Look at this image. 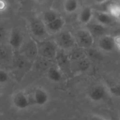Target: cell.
<instances>
[{"instance_id":"6da1fadb","label":"cell","mask_w":120,"mask_h":120,"mask_svg":"<svg viewBox=\"0 0 120 120\" xmlns=\"http://www.w3.org/2000/svg\"><path fill=\"white\" fill-rule=\"evenodd\" d=\"M76 46L82 49H89L95 44V38L89 28L81 27L73 33Z\"/></svg>"},{"instance_id":"7a4b0ae2","label":"cell","mask_w":120,"mask_h":120,"mask_svg":"<svg viewBox=\"0 0 120 120\" xmlns=\"http://www.w3.org/2000/svg\"><path fill=\"white\" fill-rule=\"evenodd\" d=\"M55 42L59 49L65 51H72L76 46V43L73 34L68 30H63L56 34Z\"/></svg>"},{"instance_id":"3957f363","label":"cell","mask_w":120,"mask_h":120,"mask_svg":"<svg viewBox=\"0 0 120 120\" xmlns=\"http://www.w3.org/2000/svg\"><path fill=\"white\" fill-rule=\"evenodd\" d=\"M29 27L32 34L36 39H40L41 41L45 40L49 34L46 25L41 18H34L31 20Z\"/></svg>"},{"instance_id":"277c9868","label":"cell","mask_w":120,"mask_h":120,"mask_svg":"<svg viewBox=\"0 0 120 120\" xmlns=\"http://www.w3.org/2000/svg\"><path fill=\"white\" fill-rule=\"evenodd\" d=\"M97 49L104 53H111L115 50L114 36L105 34L95 39Z\"/></svg>"},{"instance_id":"5b68a950","label":"cell","mask_w":120,"mask_h":120,"mask_svg":"<svg viewBox=\"0 0 120 120\" xmlns=\"http://www.w3.org/2000/svg\"><path fill=\"white\" fill-rule=\"evenodd\" d=\"M39 54H40L44 58L51 59L56 58L58 53V46L56 42H53L48 40L41 41L40 44L38 45Z\"/></svg>"},{"instance_id":"8992f818","label":"cell","mask_w":120,"mask_h":120,"mask_svg":"<svg viewBox=\"0 0 120 120\" xmlns=\"http://www.w3.org/2000/svg\"><path fill=\"white\" fill-rule=\"evenodd\" d=\"M94 15V9L90 6H84L78 11L77 20L81 25L87 26L93 21Z\"/></svg>"},{"instance_id":"52a82bcc","label":"cell","mask_w":120,"mask_h":120,"mask_svg":"<svg viewBox=\"0 0 120 120\" xmlns=\"http://www.w3.org/2000/svg\"><path fill=\"white\" fill-rule=\"evenodd\" d=\"M24 42V37L22 33L17 28H13L8 37V43L12 49H20Z\"/></svg>"},{"instance_id":"ba28073f","label":"cell","mask_w":120,"mask_h":120,"mask_svg":"<svg viewBox=\"0 0 120 120\" xmlns=\"http://www.w3.org/2000/svg\"><path fill=\"white\" fill-rule=\"evenodd\" d=\"M114 19L106 11H97L94 10V21L98 22V24H101V25H103L106 27H109L111 26L113 22Z\"/></svg>"},{"instance_id":"9c48e42d","label":"cell","mask_w":120,"mask_h":120,"mask_svg":"<svg viewBox=\"0 0 120 120\" xmlns=\"http://www.w3.org/2000/svg\"><path fill=\"white\" fill-rule=\"evenodd\" d=\"M89 98L94 102H99L106 98L108 92L105 86L102 85H96L89 91Z\"/></svg>"},{"instance_id":"30bf717a","label":"cell","mask_w":120,"mask_h":120,"mask_svg":"<svg viewBox=\"0 0 120 120\" xmlns=\"http://www.w3.org/2000/svg\"><path fill=\"white\" fill-rule=\"evenodd\" d=\"M14 106L18 109L23 110L27 108L31 104V99L29 96L22 91L18 92L15 94L13 98Z\"/></svg>"},{"instance_id":"8fae6325","label":"cell","mask_w":120,"mask_h":120,"mask_svg":"<svg viewBox=\"0 0 120 120\" xmlns=\"http://www.w3.org/2000/svg\"><path fill=\"white\" fill-rule=\"evenodd\" d=\"M65 25V20L62 15H60L53 21L49 22V24H46V27L49 34L56 35L60 32H61L63 30H64Z\"/></svg>"},{"instance_id":"7c38bea8","label":"cell","mask_w":120,"mask_h":120,"mask_svg":"<svg viewBox=\"0 0 120 120\" xmlns=\"http://www.w3.org/2000/svg\"><path fill=\"white\" fill-rule=\"evenodd\" d=\"M49 99V96L46 90L41 88H37L34 90L33 93L32 101L35 105L39 106H43L47 103Z\"/></svg>"},{"instance_id":"4fadbf2b","label":"cell","mask_w":120,"mask_h":120,"mask_svg":"<svg viewBox=\"0 0 120 120\" xmlns=\"http://www.w3.org/2000/svg\"><path fill=\"white\" fill-rule=\"evenodd\" d=\"M38 54H39L38 45L34 40H31L25 46L24 57L26 59L32 60V59H34Z\"/></svg>"},{"instance_id":"5bb4252c","label":"cell","mask_w":120,"mask_h":120,"mask_svg":"<svg viewBox=\"0 0 120 120\" xmlns=\"http://www.w3.org/2000/svg\"><path fill=\"white\" fill-rule=\"evenodd\" d=\"M79 7V0H63V10L66 14L72 15L78 12Z\"/></svg>"},{"instance_id":"9a60e30c","label":"cell","mask_w":120,"mask_h":120,"mask_svg":"<svg viewBox=\"0 0 120 120\" xmlns=\"http://www.w3.org/2000/svg\"><path fill=\"white\" fill-rule=\"evenodd\" d=\"M86 27L91 31V32L94 35L95 39L101 35H103L105 34H108L107 33V28H108V27H106L103 25H101V24H98V22H96L95 21L94 22H91Z\"/></svg>"},{"instance_id":"2e32d148","label":"cell","mask_w":120,"mask_h":120,"mask_svg":"<svg viewBox=\"0 0 120 120\" xmlns=\"http://www.w3.org/2000/svg\"><path fill=\"white\" fill-rule=\"evenodd\" d=\"M47 77L53 82H60L63 79V73L58 67H51L47 70Z\"/></svg>"},{"instance_id":"e0dca14e","label":"cell","mask_w":120,"mask_h":120,"mask_svg":"<svg viewBox=\"0 0 120 120\" xmlns=\"http://www.w3.org/2000/svg\"><path fill=\"white\" fill-rule=\"evenodd\" d=\"M60 15L58 11L53 9V8H49V9L46 10L43 13L41 19L45 23V25H46V24H49V22L53 21L54 20H56Z\"/></svg>"},{"instance_id":"ac0fdd59","label":"cell","mask_w":120,"mask_h":120,"mask_svg":"<svg viewBox=\"0 0 120 120\" xmlns=\"http://www.w3.org/2000/svg\"><path fill=\"white\" fill-rule=\"evenodd\" d=\"M106 11L115 20L120 19V2H111L106 8Z\"/></svg>"},{"instance_id":"d6986e66","label":"cell","mask_w":120,"mask_h":120,"mask_svg":"<svg viewBox=\"0 0 120 120\" xmlns=\"http://www.w3.org/2000/svg\"><path fill=\"white\" fill-rule=\"evenodd\" d=\"M8 78V73L3 70H0V84H4L7 82Z\"/></svg>"},{"instance_id":"ffe728a7","label":"cell","mask_w":120,"mask_h":120,"mask_svg":"<svg viewBox=\"0 0 120 120\" xmlns=\"http://www.w3.org/2000/svg\"><path fill=\"white\" fill-rule=\"evenodd\" d=\"M110 91L112 94L116 96H120V84H116L113 86H111L110 89Z\"/></svg>"},{"instance_id":"44dd1931","label":"cell","mask_w":120,"mask_h":120,"mask_svg":"<svg viewBox=\"0 0 120 120\" xmlns=\"http://www.w3.org/2000/svg\"><path fill=\"white\" fill-rule=\"evenodd\" d=\"M6 31L4 29V27L0 26V45L2 44V43L4 41L5 39L6 38Z\"/></svg>"},{"instance_id":"7402d4cb","label":"cell","mask_w":120,"mask_h":120,"mask_svg":"<svg viewBox=\"0 0 120 120\" xmlns=\"http://www.w3.org/2000/svg\"><path fill=\"white\" fill-rule=\"evenodd\" d=\"M8 8V4L6 0H0V13L5 12Z\"/></svg>"},{"instance_id":"603a6c76","label":"cell","mask_w":120,"mask_h":120,"mask_svg":"<svg viewBox=\"0 0 120 120\" xmlns=\"http://www.w3.org/2000/svg\"><path fill=\"white\" fill-rule=\"evenodd\" d=\"M8 56V51L6 50V49H5L4 47L1 46V45H0V60H3L5 59Z\"/></svg>"},{"instance_id":"cb8c5ba5","label":"cell","mask_w":120,"mask_h":120,"mask_svg":"<svg viewBox=\"0 0 120 120\" xmlns=\"http://www.w3.org/2000/svg\"><path fill=\"white\" fill-rule=\"evenodd\" d=\"M115 39V50H117L120 52V34L116 35L114 37Z\"/></svg>"},{"instance_id":"d4e9b609","label":"cell","mask_w":120,"mask_h":120,"mask_svg":"<svg viewBox=\"0 0 120 120\" xmlns=\"http://www.w3.org/2000/svg\"><path fill=\"white\" fill-rule=\"evenodd\" d=\"M93 2L95 4H97V5H101V4H104L107 2H108L110 0H92Z\"/></svg>"},{"instance_id":"484cf974","label":"cell","mask_w":120,"mask_h":120,"mask_svg":"<svg viewBox=\"0 0 120 120\" xmlns=\"http://www.w3.org/2000/svg\"><path fill=\"white\" fill-rule=\"evenodd\" d=\"M91 120H105V119H103V117H99V116H94V117H93Z\"/></svg>"},{"instance_id":"4316f807","label":"cell","mask_w":120,"mask_h":120,"mask_svg":"<svg viewBox=\"0 0 120 120\" xmlns=\"http://www.w3.org/2000/svg\"><path fill=\"white\" fill-rule=\"evenodd\" d=\"M34 2L37 3V4H44V2H46L47 0H33Z\"/></svg>"},{"instance_id":"83f0119b","label":"cell","mask_w":120,"mask_h":120,"mask_svg":"<svg viewBox=\"0 0 120 120\" xmlns=\"http://www.w3.org/2000/svg\"><path fill=\"white\" fill-rule=\"evenodd\" d=\"M118 1H119V2H120V0H118Z\"/></svg>"}]
</instances>
